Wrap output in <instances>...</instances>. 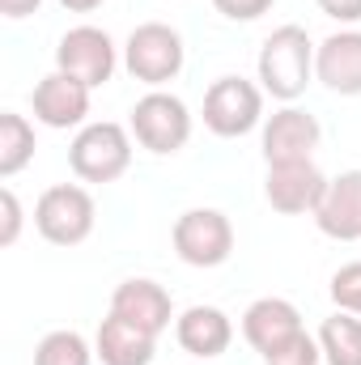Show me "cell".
I'll return each mask as SVG.
<instances>
[{"instance_id": "obj_2", "label": "cell", "mask_w": 361, "mask_h": 365, "mask_svg": "<svg viewBox=\"0 0 361 365\" xmlns=\"http://www.w3.org/2000/svg\"><path fill=\"white\" fill-rule=\"evenodd\" d=\"M68 166L81 182H115L132 166V128L115 119H98L77 128L68 145Z\"/></svg>"}, {"instance_id": "obj_23", "label": "cell", "mask_w": 361, "mask_h": 365, "mask_svg": "<svg viewBox=\"0 0 361 365\" xmlns=\"http://www.w3.org/2000/svg\"><path fill=\"white\" fill-rule=\"evenodd\" d=\"M276 0H213V9L225 17V21H260Z\"/></svg>"}, {"instance_id": "obj_25", "label": "cell", "mask_w": 361, "mask_h": 365, "mask_svg": "<svg viewBox=\"0 0 361 365\" xmlns=\"http://www.w3.org/2000/svg\"><path fill=\"white\" fill-rule=\"evenodd\" d=\"M315 4H319V13H327L340 26H357L361 21V0H315Z\"/></svg>"}, {"instance_id": "obj_5", "label": "cell", "mask_w": 361, "mask_h": 365, "mask_svg": "<svg viewBox=\"0 0 361 365\" xmlns=\"http://www.w3.org/2000/svg\"><path fill=\"white\" fill-rule=\"evenodd\" d=\"M93 221H98V208L81 182H56L34 204V230L51 247H81L93 234Z\"/></svg>"}, {"instance_id": "obj_27", "label": "cell", "mask_w": 361, "mask_h": 365, "mask_svg": "<svg viewBox=\"0 0 361 365\" xmlns=\"http://www.w3.org/2000/svg\"><path fill=\"white\" fill-rule=\"evenodd\" d=\"M56 4H60V9H68V13H93L102 0H56Z\"/></svg>"}, {"instance_id": "obj_12", "label": "cell", "mask_w": 361, "mask_h": 365, "mask_svg": "<svg viewBox=\"0 0 361 365\" xmlns=\"http://www.w3.org/2000/svg\"><path fill=\"white\" fill-rule=\"evenodd\" d=\"M315 81L340 98L361 93V30L345 26L315 47Z\"/></svg>"}, {"instance_id": "obj_10", "label": "cell", "mask_w": 361, "mask_h": 365, "mask_svg": "<svg viewBox=\"0 0 361 365\" xmlns=\"http://www.w3.org/2000/svg\"><path fill=\"white\" fill-rule=\"evenodd\" d=\"M90 86L51 68L34 93H30V106H34V119L51 132H68V128H86V115H90Z\"/></svg>"}, {"instance_id": "obj_1", "label": "cell", "mask_w": 361, "mask_h": 365, "mask_svg": "<svg viewBox=\"0 0 361 365\" xmlns=\"http://www.w3.org/2000/svg\"><path fill=\"white\" fill-rule=\"evenodd\" d=\"M260 73V90L272 93L276 102H298L306 86L315 81V43L302 26H276L255 60Z\"/></svg>"}, {"instance_id": "obj_13", "label": "cell", "mask_w": 361, "mask_h": 365, "mask_svg": "<svg viewBox=\"0 0 361 365\" xmlns=\"http://www.w3.org/2000/svg\"><path fill=\"white\" fill-rule=\"evenodd\" d=\"M111 314H119V319H128V323L153 331V336H162V331L171 327V319H175V302H171V293H166L158 280L132 276V280H119V284H115V293H111Z\"/></svg>"}, {"instance_id": "obj_9", "label": "cell", "mask_w": 361, "mask_h": 365, "mask_svg": "<svg viewBox=\"0 0 361 365\" xmlns=\"http://www.w3.org/2000/svg\"><path fill=\"white\" fill-rule=\"evenodd\" d=\"M323 140V128L310 110L285 102L280 110H272L268 123H264V136H260V149H264V162L268 166H285V162H310L315 149Z\"/></svg>"}, {"instance_id": "obj_19", "label": "cell", "mask_w": 361, "mask_h": 365, "mask_svg": "<svg viewBox=\"0 0 361 365\" xmlns=\"http://www.w3.org/2000/svg\"><path fill=\"white\" fill-rule=\"evenodd\" d=\"M34 158V128L26 115L4 110L0 115V179H13L30 166Z\"/></svg>"}, {"instance_id": "obj_8", "label": "cell", "mask_w": 361, "mask_h": 365, "mask_svg": "<svg viewBox=\"0 0 361 365\" xmlns=\"http://www.w3.org/2000/svg\"><path fill=\"white\" fill-rule=\"evenodd\" d=\"M56 68L68 73V77H77V81H86L90 90H98V86H106V81L115 77V68H119V47H115V38H111L106 30H98V26H73V30H64L60 43H56Z\"/></svg>"}, {"instance_id": "obj_4", "label": "cell", "mask_w": 361, "mask_h": 365, "mask_svg": "<svg viewBox=\"0 0 361 365\" xmlns=\"http://www.w3.org/2000/svg\"><path fill=\"white\" fill-rule=\"evenodd\" d=\"M128 128H132V140L141 149H149L158 158H171V153L187 149V140H191V110H187V102L179 93L149 90L145 98H136Z\"/></svg>"}, {"instance_id": "obj_22", "label": "cell", "mask_w": 361, "mask_h": 365, "mask_svg": "<svg viewBox=\"0 0 361 365\" xmlns=\"http://www.w3.org/2000/svg\"><path fill=\"white\" fill-rule=\"evenodd\" d=\"M264 365H323V349H319V336L310 331H298L293 340H285L280 349H272Z\"/></svg>"}, {"instance_id": "obj_17", "label": "cell", "mask_w": 361, "mask_h": 365, "mask_svg": "<svg viewBox=\"0 0 361 365\" xmlns=\"http://www.w3.org/2000/svg\"><path fill=\"white\" fill-rule=\"evenodd\" d=\"M93 353L102 365H153L158 353V336L119 319V314H106L98 323V336H93Z\"/></svg>"}, {"instance_id": "obj_7", "label": "cell", "mask_w": 361, "mask_h": 365, "mask_svg": "<svg viewBox=\"0 0 361 365\" xmlns=\"http://www.w3.org/2000/svg\"><path fill=\"white\" fill-rule=\"evenodd\" d=\"M171 242L187 268H221L234 255V225L221 208H187L171 230Z\"/></svg>"}, {"instance_id": "obj_6", "label": "cell", "mask_w": 361, "mask_h": 365, "mask_svg": "<svg viewBox=\"0 0 361 365\" xmlns=\"http://www.w3.org/2000/svg\"><path fill=\"white\" fill-rule=\"evenodd\" d=\"M264 123V90L247 77H217L204 90V128L221 140H238Z\"/></svg>"}, {"instance_id": "obj_3", "label": "cell", "mask_w": 361, "mask_h": 365, "mask_svg": "<svg viewBox=\"0 0 361 365\" xmlns=\"http://www.w3.org/2000/svg\"><path fill=\"white\" fill-rule=\"evenodd\" d=\"M183 64H187L183 34L166 21H141L123 43V68L132 73V81H141L149 90L171 86L183 73Z\"/></svg>"}, {"instance_id": "obj_28", "label": "cell", "mask_w": 361, "mask_h": 365, "mask_svg": "<svg viewBox=\"0 0 361 365\" xmlns=\"http://www.w3.org/2000/svg\"><path fill=\"white\" fill-rule=\"evenodd\" d=\"M195 365H208V361H195Z\"/></svg>"}, {"instance_id": "obj_11", "label": "cell", "mask_w": 361, "mask_h": 365, "mask_svg": "<svg viewBox=\"0 0 361 365\" xmlns=\"http://www.w3.org/2000/svg\"><path fill=\"white\" fill-rule=\"evenodd\" d=\"M323 191H327V175L315 166V158L310 162L268 166V179H264V200L276 212H285V217H302V212L315 217Z\"/></svg>"}, {"instance_id": "obj_20", "label": "cell", "mask_w": 361, "mask_h": 365, "mask_svg": "<svg viewBox=\"0 0 361 365\" xmlns=\"http://www.w3.org/2000/svg\"><path fill=\"white\" fill-rule=\"evenodd\" d=\"M93 344L81 331H47L34 349V365H93Z\"/></svg>"}, {"instance_id": "obj_26", "label": "cell", "mask_w": 361, "mask_h": 365, "mask_svg": "<svg viewBox=\"0 0 361 365\" xmlns=\"http://www.w3.org/2000/svg\"><path fill=\"white\" fill-rule=\"evenodd\" d=\"M39 4H43V0H0V13H4L9 21H21V17L39 13Z\"/></svg>"}, {"instance_id": "obj_18", "label": "cell", "mask_w": 361, "mask_h": 365, "mask_svg": "<svg viewBox=\"0 0 361 365\" xmlns=\"http://www.w3.org/2000/svg\"><path fill=\"white\" fill-rule=\"evenodd\" d=\"M319 349L327 365H361V319L336 310L319 327Z\"/></svg>"}, {"instance_id": "obj_16", "label": "cell", "mask_w": 361, "mask_h": 365, "mask_svg": "<svg viewBox=\"0 0 361 365\" xmlns=\"http://www.w3.org/2000/svg\"><path fill=\"white\" fill-rule=\"evenodd\" d=\"M298 331H306V327H302V314H298V306L285 302V297H260V302H251L247 314H243V340H247L260 357H268L272 349H280V344L293 340Z\"/></svg>"}, {"instance_id": "obj_21", "label": "cell", "mask_w": 361, "mask_h": 365, "mask_svg": "<svg viewBox=\"0 0 361 365\" xmlns=\"http://www.w3.org/2000/svg\"><path fill=\"white\" fill-rule=\"evenodd\" d=\"M327 293H332L336 310H345V314H357V319H361V259H353V264H340V268L332 272Z\"/></svg>"}, {"instance_id": "obj_24", "label": "cell", "mask_w": 361, "mask_h": 365, "mask_svg": "<svg viewBox=\"0 0 361 365\" xmlns=\"http://www.w3.org/2000/svg\"><path fill=\"white\" fill-rule=\"evenodd\" d=\"M0 208H4V221H0V247H13L17 234H21V204H17V191H13V187L0 191Z\"/></svg>"}, {"instance_id": "obj_15", "label": "cell", "mask_w": 361, "mask_h": 365, "mask_svg": "<svg viewBox=\"0 0 361 365\" xmlns=\"http://www.w3.org/2000/svg\"><path fill=\"white\" fill-rule=\"evenodd\" d=\"M315 225L336 242H361V170L327 179V191L315 208Z\"/></svg>"}, {"instance_id": "obj_14", "label": "cell", "mask_w": 361, "mask_h": 365, "mask_svg": "<svg viewBox=\"0 0 361 365\" xmlns=\"http://www.w3.org/2000/svg\"><path fill=\"white\" fill-rule=\"evenodd\" d=\"M175 340H179L183 353H191L195 361H213L221 357L230 344H234V323L221 306H187L179 319H175Z\"/></svg>"}]
</instances>
